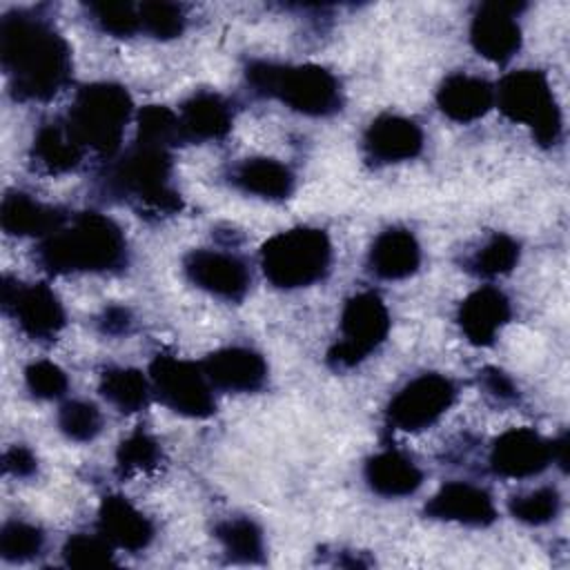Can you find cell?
Masks as SVG:
<instances>
[{
    "label": "cell",
    "mask_w": 570,
    "mask_h": 570,
    "mask_svg": "<svg viewBox=\"0 0 570 570\" xmlns=\"http://www.w3.org/2000/svg\"><path fill=\"white\" fill-rule=\"evenodd\" d=\"M0 58L16 100L47 102L71 78L67 40L31 11H11L2 18Z\"/></svg>",
    "instance_id": "obj_1"
},
{
    "label": "cell",
    "mask_w": 570,
    "mask_h": 570,
    "mask_svg": "<svg viewBox=\"0 0 570 570\" xmlns=\"http://www.w3.org/2000/svg\"><path fill=\"white\" fill-rule=\"evenodd\" d=\"M38 263L49 274L111 272L127 263L122 229L98 212H82L42 238Z\"/></svg>",
    "instance_id": "obj_2"
},
{
    "label": "cell",
    "mask_w": 570,
    "mask_h": 570,
    "mask_svg": "<svg viewBox=\"0 0 570 570\" xmlns=\"http://www.w3.org/2000/svg\"><path fill=\"white\" fill-rule=\"evenodd\" d=\"M169 149L136 142L102 176L105 194L127 200L145 218H163L183 209L180 194L169 185Z\"/></svg>",
    "instance_id": "obj_3"
},
{
    "label": "cell",
    "mask_w": 570,
    "mask_h": 570,
    "mask_svg": "<svg viewBox=\"0 0 570 570\" xmlns=\"http://www.w3.org/2000/svg\"><path fill=\"white\" fill-rule=\"evenodd\" d=\"M131 107V96L122 85L91 82L78 89L62 122L82 151L91 149L109 158L120 147Z\"/></svg>",
    "instance_id": "obj_4"
},
{
    "label": "cell",
    "mask_w": 570,
    "mask_h": 570,
    "mask_svg": "<svg viewBox=\"0 0 570 570\" xmlns=\"http://www.w3.org/2000/svg\"><path fill=\"white\" fill-rule=\"evenodd\" d=\"M247 82L305 116H332L343 105L336 76L318 65L289 67L261 60L247 67Z\"/></svg>",
    "instance_id": "obj_5"
},
{
    "label": "cell",
    "mask_w": 570,
    "mask_h": 570,
    "mask_svg": "<svg viewBox=\"0 0 570 570\" xmlns=\"http://www.w3.org/2000/svg\"><path fill=\"white\" fill-rule=\"evenodd\" d=\"M332 265L330 236L318 227H292L274 234L261 249L265 278L281 289L307 287L327 276Z\"/></svg>",
    "instance_id": "obj_6"
},
{
    "label": "cell",
    "mask_w": 570,
    "mask_h": 570,
    "mask_svg": "<svg viewBox=\"0 0 570 570\" xmlns=\"http://www.w3.org/2000/svg\"><path fill=\"white\" fill-rule=\"evenodd\" d=\"M494 100L505 118L530 127L541 147H552L561 138V111L550 82L539 69H519L499 82Z\"/></svg>",
    "instance_id": "obj_7"
},
{
    "label": "cell",
    "mask_w": 570,
    "mask_h": 570,
    "mask_svg": "<svg viewBox=\"0 0 570 570\" xmlns=\"http://www.w3.org/2000/svg\"><path fill=\"white\" fill-rule=\"evenodd\" d=\"M390 332V312L379 294L361 292L352 296L341 314V341L327 352L334 370H350L374 352Z\"/></svg>",
    "instance_id": "obj_8"
},
{
    "label": "cell",
    "mask_w": 570,
    "mask_h": 570,
    "mask_svg": "<svg viewBox=\"0 0 570 570\" xmlns=\"http://www.w3.org/2000/svg\"><path fill=\"white\" fill-rule=\"evenodd\" d=\"M149 379L156 396L174 412L191 419H207L216 412L212 383L200 365L158 354L149 365Z\"/></svg>",
    "instance_id": "obj_9"
},
{
    "label": "cell",
    "mask_w": 570,
    "mask_h": 570,
    "mask_svg": "<svg viewBox=\"0 0 570 570\" xmlns=\"http://www.w3.org/2000/svg\"><path fill=\"white\" fill-rule=\"evenodd\" d=\"M456 399L454 383L443 374H421L405 383L387 405V423L403 432H421L439 421Z\"/></svg>",
    "instance_id": "obj_10"
},
{
    "label": "cell",
    "mask_w": 570,
    "mask_h": 570,
    "mask_svg": "<svg viewBox=\"0 0 570 570\" xmlns=\"http://www.w3.org/2000/svg\"><path fill=\"white\" fill-rule=\"evenodd\" d=\"M2 305L33 341H51L65 327V309L53 289L45 283L22 285L4 276Z\"/></svg>",
    "instance_id": "obj_11"
},
{
    "label": "cell",
    "mask_w": 570,
    "mask_h": 570,
    "mask_svg": "<svg viewBox=\"0 0 570 570\" xmlns=\"http://www.w3.org/2000/svg\"><path fill=\"white\" fill-rule=\"evenodd\" d=\"M183 267L196 287L218 298L240 301L249 289V269L236 254L218 249H194L185 256Z\"/></svg>",
    "instance_id": "obj_12"
},
{
    "label": "cell",
    "mask_w": 570,
    "mask_h": 570,
    "mask_svg": "<svg viewBox=\"0 0 570 570\" xmlns=\"http://www.w3.org/2000/svg\"><path fill=\"white\" fill-rule=\"evenodd\" d=\"M552 463V448L530 428L503 432L490 450V468L505 479H525L543 472Z\"/></svg>",
    "instance_id": "obj_13"
},
{
    "label": "cell",
    "mask_w": 570,
    "mask_h": 570,
    "mask_svg": "<svg viewBox=\"0 0 570 570\" xmlns=\"http://www.w3.org/2000/svg\"><path fill=\"white\" fill-rule=\"evenodd\" d=\"M517 4L485 2L470 24V42L483 58L503 65L521 49V27L514 20Z\"/></svg>",
    "instance_id": "obj_14"
},
{
    "label": "cell",
    "mask_w": 570,
    "mask_h": 570,
    "mask_svg": "<svg viewBox=\"0 0 570 570\" xmlns=\"http://www.w3.org/2000/svg\"><path fill=\"white\" fill-rule=\"evenodd\" d=\"M367 158L376 163H401L416 158L423 149L421 127L403 116L383 114L370 122L363 136Z\"/></svg>",
    "instance_id": "obj_15"
},
{
    "label": "cell",
    "mask_w": 570,
    "mask_h": 570,
    "mask_svg": "<svg viewBox=\"0 0 570 570\" xmlns=\"http://www.w3.org/2000/svg\"><path fill=\"white\" fill-rule=\"evenodd\" d=\"M212 385L227 392H256L267 381L265 358L249 347H223L200 363Z\"/></svg>",
    "instance_id": "obj_16"
},
{
    "label": "cell",
    "mask_w": 570,
    "mask_h": 570,
    "mask_svg": "<svg viewBox=\"0 0 570 570\" xmlns=\"http://www.w3.org/2000/svg\"><path fill=\"white\" fill-rule=\"evenodd\" d=\"M425 514L463 525H490L497 519L492 497L472 483L450 481L425 505Z\"/></svg>",
    "instance_id": "obj_17"
},
{
    "label": "cell",
    "mask_w": 570,
    "mask_h": 570,
    "mask_svg": "<svg viewBox=\"0 0 570 570\" xmlns=\"http://www.w3.org/2000/svg\"><path fill=\"white\" fill-rule=\"evenodd\" d=\"M510 301L508 296L492 287H479L474 289L459 307L456 321L461 325V332L472 345L485 347L492 345L501 327L510 321Z\"/></svg>",
    "instance_id": "obj_18"
},
{
    "label": "cell",
    "mask_w": 570,
    "mask_h": 570,
    "mask_svg": "<svg viewBox=\"0 0 570 570\" xmlns=\"http://www.w3.org/2000/svg\"><path fill=\"white\" fill-rule=\"evenodd\" d=\"M98 530L116 548L138 552L154 539L151 521L125 497L109 494L98 508Z\"/></svg>",
    "instance_id": "obj_19"
},
{
    "label": "cell",
    "mask_w": 570,
    "mask_h": 570,
    "mask_svg": "<svg viewBox=\"0 0 570 570\" xmlns=\"http://www.w3.org/2000/svg\"><path fill=\"white\" fill-rule=\"evenodd\" d=\"M439 109L456 122H472L485 116L494 105V87L470 73H450L436 89Z\"/></svg>",
    "instance_id": "obj_20"
},
{
    "label": "cell",
    "mask_w": 570,
    "mask_h": 570,
    "mask_svg": "<svg viewBox=\"0 0 570 570\" xmlns=\"http://www.w3.org/2000/svg\"><path fill=\"white\" fill-rule=\"evenodd\" d=\"M370 269L385 281L412 276L421 265V245L412 232L390 227L376 236L370 247Z\"/></svg>",
    "instance_id": "obj_21"
},
{
    "label": "cell",
    "mask_w": 570,
    "mask_h": 570,
    "mask_svg": "<svg viewBox=\"0 0 570 570\" xmlns=\"http://www.w3.org/2000/svg\"><path fill=\"white\" fill-rule=\"evenodd\" d=\"M180 136L187 142L218 140L232 129V109L227 100L212 91H198L180 107Z\"/></svg>",
    "instance_id": "obj_22"
},
{
    "label": "cell",
    "mask_w": 570,
    "mask_h": 570,
    "mask_svg": "<svg viewBox=\"0 0 570 570\" xmlns=\"http://www.w3.org/2000/svg\"><path fill=\"white\" fill-rule=\"evenodd\" d=\"M67 223L60 209L47 207L22 191H7L0 205V225L11 236H49Z\"/></svg>",
    "instance_id": "obj_23"
},
{
    "label": "cell",
    "mask_w": 570,
    "mask_h": 570,
    "mask_svg": "<svg viewBox=\"0 0 570 570\" xmlns=\"http://www.w3.org/2000/svg\"><path fill=\"white\" fill-rule=\"evenodd\" d=\"M365 481L381 497H407L423 483V472L399 450H385L367 459Z\"/></svg>",
    "instance_id": "obj_24"
},
{
    "label": "cell",
    "mask_w": 570,
    "mask_h": 570,
    "mask_svg": "<svg viewBox=\"0 0 570 570\" xmlns=\"http://www.w3.org/2000/svg\"><path fill=\"white\" fill-rule=\"evenodd\" d=\"M82 154L85 151L73 142L65 122L51 120L45 122L33 136L31 165L42 174L58 176L76 169L82 160Z\"/></svg>",
    "instance_id": "obj_25"
},
{
    "label": "cell",
    "mask_w": 570,
    "mask_h": 570,
    "mask_svg": "<svg viewBox=\"0 0 570 570\" xmlns=\"http://www.w3.org/2000/svg\"><path fill=\"white\" fill-rule=\"evenodd\" d=\"M232 183L245 194L283 200L294 191V174L274 158H247L232 171Z\"/></svg>",
    "instance_id": "obj_26"
},
{
    "label": "cell",
    "mask_w": 570,
    "mask_h": 570,
    "mask_svg": "<svg viewBox=\"0 0 570 570\" xmlns=\"http://www.w3.org/2000/svg\"><path fill=\"white\" fill-rule=\"evenodd\" d=\"M100 394L120 412H138L147 405L149 383L142 372L131 367H109L100 376Z\"/></svg>",
    "instance_id": "obj_27"
},
{
    "label": "cell",
    "mask_w": 570,
    "mask_h": 570,
    "mask_svg": "<svg viewBox=\"0 0 570 570\" xmlns=\"http://www.w3.org/2000/svg\"><path fill=\"white\" fill-rule=\"evenodd\" d=\"M216 537L223 543L227 557L238 563H258L265 554L263 532L247 517L225 519L216 525Z\"/></svg>",
    "instance_id": "obj_28"
},
{
    "label": "cell",
    "mask_w": 570,
    "mask_h": 570,
    "mask_svg": "<svg viewBox=\"0 0 570 570\" xmlns=\"http://www.w3.org/2000/svg\"><path fill=\"white\" fill-rule=\"evenodd\" d=\"M519 243L508 234H494L468 263L470 272L476 276L494 278L514 269L519 263Z\"/></svg>",
    "instance_id": "obj_29"
},
{
    "label": "cell",
    "mask_w": 570,
    "mask_h": 570,
    "mask_svg": "<svg viewBox=\"0 0 570 570\" xmlns=\"http://www.w3.org/2000/svg\"><path fill=\"white\" fill-rule=\"evenodd\" d=\"M178 140H183L180 122L171 109L163 105H147L138 111L136 142L169 149L171 145H178Z\"/></svg>",
    "instance_id": "obj_30"
},
{
    "label": "cell",
    "mask_w": 570,
    "mask_h": 570,
    "mask_svg": "<svg viewBox=\"0 0 570 570\" xmlns=\"http://www.w3.org/2000/svg\"><path fill=\"white\" fill-rule=\"evenodd\" d=\"M158 463H160V448L156 439L145 430H136L120 441L116 452V468L120 476H131L138 472L154 470Z\"/></svg>",
    "instance_id": "obj_31"
},
{
    "label": "cell",
    "mask_w": 570,
    "mask_h": 570,
    "mask_svg": "<svg viewBox=\"0 0 570 570\" xmlns=\"http://www.w3.org/2000/svg\"><path fill=\"white\" fill-rule=\"evenodd\" d=\"M45 534L40 528L24 521H9L0 530V557L11 563H22L42 552Z\"/></svg>",
    "instance_id": "obj_32"
},
{
    "label": "cell",
    "mask_w": 570,
    "mask_h": 570,
    "mask_svg": "<svg viewBox=\"0 0 570 570\" xmlns=\"http://www.w3.org/2000/svg\"><path fill=\"white\" fill-rule=\"evenodd\" d=\"M111 543L102 534H71L62 546V559L73 568H105L114 563Z\"/></svg>",
    "instance_id": "obj_33"
},
{
    "label": "cell",
    "mask_w": 570,
    "mask_h": 570,
    "mask_svg": "<svg viewBox=\"0 0 570 570\" xmlns=\"http://www.w3.org/2000/svg\"><path fill=\"white\" fill-rule=\"evenodd\" d=\"M559 508H561V497L554 488H539L510 499L512 517L530 525H543L552 521L559 514Z\"/></svg>",
    "instance_id": "obj_34"
},
{
    "label": "cell",
    "mask_w": 570,
    "mask_h": 570,
    "mask_svg": "<svg viewBox=\"0 0 570 570\" xmlns=\"http://www.w3.org/2000/svg\"><path fill=\"white\" fill-rule=\"evenodd\" d=\"M140 29L154 38H176L185 29V11L180 4L174 2H142L138 4Z\"/></svg>",
    "instance_id": "obj_35"
},
{
    "label": "cell",
    "mask_w": 570,
    "mask_h": 570,
    "mask_svg": "<svg viewBox=\"0 0 570 570\" xmlns=\"http://www.w3.org/2000/svg\"><path fill=\"white\" fill-rule=\"evenodd\" d=\"M58 425L71 441H91L102 428V414L89 401H67L58 412Z\"/></svg>",
    "instance_id": "obj_36"
},
{
    "label": "cell",
    "mask_w": 570,
    "mask_h": 570,
    "mask_svg": "<svg viewBox=\"0 0 570 570\" xmlns=\"http://www.w3.org/2000/svg\"><path fill=\"white\" fill-rule=\"evenodd\" d=\"M89 13L94 16L96 24L118 38L131 36L140 31V16L138 4L131 2H91Z\"/></svg>",
    "instance_id": "obj_37"
},
{
    "label": "cell",
    "mask_w": 570,
    "mask_h": 570,
    "mask_svg": "<svg viewBox=\"0 0 570 570\" xmlns=\"http://www.w3.org/2000/svg\"><path fill=\"white\" fill-rule=\"evenodd\" d=\"M27 387L38 399H60L67 387V374L51 361H36L24 370Z\"/></svg>",
    "instance_id": "obj_38"
},
{
    "label": "cell",
    "mask_w": 570,
    "mask_h": 570,
    "mask_svg": "<svg viewBox=\"0 0 570 570\" xmlns=\"http://www.w3.org/2000/svg\"><path fill=\"white\" fill-rule=\"evenodd\" d=\"M4 470L13 476H31L38 468V461L33 456V452L24 445H13L4 452Z\"/></svg>",
    "instance_id": "obj_39"
},
{
    "label": "cell",
    "mask_w": 570,
    "mask_h": 570,
    "mask_svg": "<svg viewBox=\"0 0 570 570\" xmlns=\"http://www.w3.org/2000/svg\"><path fill=\"white\" fill-rule=\"evenodd\" d=\"M481 383H483V387H485L492 396H497V399H501V401H510V399L517 396V387H514V383L510 381V376H508L505 372L497 370V367H485V370L481 372Z\"/></svg>",
    "instance_id": "obj_40"
},
{
    "label": "cell",
    "mask_w": 570,
    "mask_h": 570,
    "mask_svg": "<svg viewBox=\"0 0 570 570\" xmlns=\"http://www.w3.org/2000/svg\"><path fill=\"white\" fill-rule=\"evenodd\" d=\"M98 325L105 334H111V336L127 334L131 327V314H129V309H125L120 305H111L102 312V316L98 318Z\"/></svg>",
    "instance_id": "obj_41"
},
{
    "label": "cell",
    "mask_w": 570,
    "mask_h": 570,
    "mask_svg": "<svg viewBox=\"0 0 570 570\" xmlns=\"http://www.w3.org/2000/svg\"><path fill=\"white\" fill-rule=\"evenodd\" d=\"M550 448H552V461H557L566 470L568 468V434L563 432L559 439L550 441Z\"/></svg>",
    "instance_id": "obj_42"
}]
</instances>
